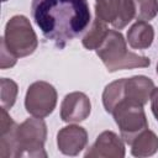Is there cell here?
<instances>
[{
	"mask_svg": "<svg viewBox=\"0 0 158 158\" xmlns=\"http://www.w3.org/2000/svg\"><path fill=\"white\" fill-rule=\"evenodd\" d=\"M31 14L42 35L64 48L90 23L88 0H32Z\"/></svg>",
	"mask_w": 158,
	"mask_h": 158,
	"instance_id": "cell-1",
	"label": "cell"
},
{
	"mask_svg": "<svg viewBox=\"0 0 158 158\" xmlns=\"http://www.w3.org/2000/svg\"><path fill=\"white\" fill-rule=\"evenodd\" d=\"M47 138V126L41 117L26 118L4 133H0V157L19 158L33 157L46 158L44 142Z\"/></svg>",
	"mask_w": 158,
	"mask_h": 158,
	"instance_id": "cell-2",
	"label": "cell"
},
{
	"mask_svg": "<svg viewBox=\"0 0 158 158\" xmlns=\"http://www.w3.org/2000/svg\"><path fill=\"white\" fill-rule=\"evenodd\" d=\"M96 54L109 72H117L133 68H146L151 64L148 57L130 52L122 33L117 30H109L101 44L95 49Z\"/></svg>",
	"mask_w": 158,
	"mask_h": 158,
	"instance_id": "cell-3",
	"label": "cell"
},
{
	"mask_svg": "<svg viewBox=\"0 0 158 158\" xmlns=\"http://www.w3.org/2000/svg\"><path fill=\"white\" fill-rule=\"evenodd\" d=\"M1 40L9 52L16 58L32 54L38 46L36 32L33 31L30 20L23 15H15L6 22L5 33Z\"/></svg>",
	"mask_w": 158,
	"mask_h": 158,
	"instance_id": "cell-4",
	"label": "cell"
},
{
	"mask_svg": "<svg viewBox=\"0 0 158 158\" xmlns=\"http://www.w3.org/2000/svg\"><path fill=\"white\" fill-rule=\"evenodd\" d=\"M116 125L120 128L123 141L128 144L144 130L148 128V121L143 105L128 99H122L111 111Z\"/></svg>",
	"mask_w": 158,
	"mask_h": 158,
	"instance_id": "cell-5",
	"label": "cell"
},
{
	"mask_svg": "<svg viewBox=\"0 0 158 158\" xmlns=\"http://www.w3.org/2000/svg\"><path fill=\"white\" fill-rule=\"evenodd\" d=\"M57 105V91L54 86L47 81H35L26 91L25 107L26 111L35 117H46L53 112Z\"/></svg>",
	"mask_w": 158,
	"mask_h": 158,
	"instance_id": "cell-6",
	"label": "cell"
},
{
	"mask_svg": "<svg viewBox=\"0 0 158 158\" xmlns=\"http://www.w3.org/2000/svg\"><path fill=\"white\" fill-rule=\"evenodd\" d=\"M85 158H123L125 144L115 132H101L93 146L85 152Z\"/></svg>",
	"mask_w": 158,
	"mask_h": 158,
	"instance_id": "cell-7",
	"label": "cell"
},
{
	"mask_svg": "<svg viewBox=\"0 0 158 158\" xmlns=\"http://www.w3.org/2000/svg\"><path fill=\"white\" fill-rule=\"evenodd\" d=\"M90 99L80 91H73L64 96L60 105V118L64 122H81L90 115Z\"/></svg>",
	"mask_w": 158,
	"mask_h": 158,
	"instance_id": "cell-8",
	"label": "cell"
},
{
	"mask_svg": "<svg viewBox=\"0 0 158 158\" xmlns=\"http://www.w3.org/2000/svg\"><path fill=\"white\" fill-rule=\"evenodd\" d=\"M88 144V132L78 125H69L60 128L57 133L58 149L65 156L79 154Z\"/></svg>",
	"mask_w": 158,
	"mask_h": 158,
	"instance_id": "cell-9",
	"label": "cell"
},
{
	"mask_svg": "<svg viewBox=\"0 0 158 158\" xmlns=\"http://www.w3.org/2000/svg\"><path fill=\"white\" fill-rule=\"evenodd\" d=\"M154 89L152 79L144 75H135L125 78V98L132 101H137L142 105L147 104Z\"/></svg>",
	"mask_w": 158,
	"mask_h": 158,
	"instance_id": "cell-10",
	"label": "cell"
},
{
	"mask_svg": "<svg viewBox=\"0 0 158 158\" xmlns=\"http://www.w3.org/2000/svg\"><path fill=\"white\" fill-rule=\"evenodd\" d=\"M154 40V30L148 21L138 20L127 31V42L133 49H147Z\"/></svg>",
	"mask_w": 158,
	"mask_h": 158,
	"instance_id": "cell-11",
	"label": "cell"
},
{
	"mask_svg": "<svg viewBox=\"0 0 158 158\" xmlns=\"http://www.w3.org/2000/svg\"><path fill=\"white\" fill-rule=\"evenodd\" d=\"M158 151V137L151 130H144L131 142V154L138 158L151 157Z\"/></svg>",
	"mask_w": 158,
	"mask_h": 158,
	"instance_id": "cell-12",
	"label": "cell"
},
{
	"mask_svg": "<svg viewBox=\"0 0 158 158\" xmlns=\"http://www.w3.org/2000/svg\"><path fill=\"white\" fill-rule=\"evenodd\" d=\"M125 98V78L107 84L102 93V104L107 112L111 114L114 107Z\"/></svg>",
	"mask_w": 158,
	"mask_h": 158,
	"instance_id": "cell-13",
	"label": "cell"
},
{
	"mask_svg": "<svg viewBox=\"0 0 158 158\" xmlns=\"http://www.w3.org/2000/svg\"><path fill=\"white\" fill-rule=\"evenodd\" d=\"M107 32H109V28H107L106 23L104 21H101V20H99V19L95 17V20L91 23L90 30L83 37L81 43L89 51L96 49L101 44V42L104 41V38L106 37Z\"/></svg>",
	"mask_w": 158,
	"mask_h": 158,
	"instance_id": "cell-14",
	"label": "cell"
},
{
	"mask_svg": "<svg viewBox=\"0 0 158 158\" xmlns=\"http://www.w3.org/2000/svg\"><path fill=\"white\" fill-rule=\"evenodd\" d=\"M0 85H1V106L9 110L14 106L16 101L17 93H19L17 84L12 79L1 78Z\"/></svg>",
	"mask_w": 158,
	"mask_h": 158,
	"instance_id": "cell-15",
	"label": "cell"
},
{
	"mask_svg": "<svg viewBox=\"0 0 158 158\" xmlns=\"http://www.w3.org/2000/svg\"><path fill=\"white\" fill-rule=\"evenodd\" d=\"M137 7V19L149 21L158 14V0H135Z\"/></svg>",
	"mask_w": 158,
	"mask_h": 158,
	"instance_id": "cell-16",
	"label": "cell"
},
{
	"mask_svg": "<svg viewBox=\"0 0 158 158\" xmlns=\"http://www.w3.org/2000/svg\"><path fill=\"white\" fill-rule=\"evenodd\" d=\"M16 60L17 58L11 53L9 52V49L6 48L5 43L2 42L1 40V58H0V68L1 69H6V68H11L16 64Z\"/></svg>",
	"mask_w": 158,
	"mask_h": 158,
	"instance_id": "cell-17",
	"label": "cell"
},
{
	"mask_svg": "<svg viewBox=\"0 0 158 158\" xmlns=\"http://www.w3.org/2000/svg\"><path fill=\"white\" fill-rule=\"evenodd\" d=\"M151 109L152 112L156 117V120L158 121V88H154L151 95Z\"/></svg>",
	"mask_w": 158,
	"mask_h": 158,
	"instance_id": "cell-18",
	"label": "cell"
},
{
	"mask_svg": "<svg viewBox=\"0 0 158 158\" xmlns=\"http://www.w3.org/2000/svg\"><path fill=\"white\" fill-rule=\"evenodd\" d=\"M107 1H110V0H96V4H105Z\"/></svg>",
	"mask_w": 158,
	"mask_h": 158,
	"instance_id": "cell-19",
	"label": "cell"
},
{
	"mask_svg": "<svg viewBox=\"0 0 158 158\" xmlns=\"http://www.w3.org/2000/svg\"><path fill=\"white\" fill-rule=\"evenodd\" d=\"M157 74H158V64H157Z\"/></svg>",
	"mask_w": 158,
	"mask_h": 158,
	"instance_id": "cell-20",
	"label": "cell"
}]
</instances>
